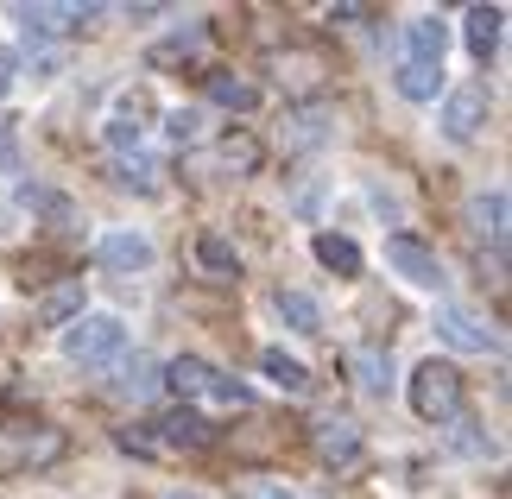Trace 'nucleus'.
Listing matches in <instances>:
<instances>
[{
	"label": "nucleus",
	"instance_id": "nucleus-1",
	"mask_svg": "<svg viewBox=\"0 0 512 499\" xmlns=\"http://www.w3.org/2000/svg\"><path fill=\"white\" fill-rule=\"evenodd\" d=\"M121 354H127V323H121V316H108V310H83V316L64 329V361L83 367V373L114 367Z\"/></svg>",
	"mask_w": 512,
	"mask_h": 499
},
{
	"label": "nucleus",
	"instance_id": "nucleus-2",
	"mask_svg": "<svg viewBox=\"0 0 512 499\" xmlns=\"http://www.w3.org/2000/svg\"><path fill=\"white\" fill-rule=\"evenodd\" d=\"M411 411L424 417V424H456L462 417V373H456V361H437L430 354L424 367H411Z\"/></svg>",
	"mask_w": 512,
	"mask_h": 499
},
{
	"label": "nucleus",
	"instance_id": "nucleus-3",
	"mask_svg": "<svg viewBox=\"0 0 512 499\" xmlns=\"http://www.w3.org/2000/svg\"><path fill=\"white\" fill-rule=\"evenodd\" d=\"M386 266L405 278V285H418V291H449V272H443V259H437V247H424L418 234H392L386 241Z\"/></svg>",
	"mask_w": 512,
	"mask_h": 499
},
{
	"label": "nucleus",
	"instance_id": "nucleus-4",
	"mask_svg": "<svg viewBox=\"0 0 512 499\" xmlns=\"http://www.w3.org/2000/svg\"><path fill=\"white\" fill-rule=\"evenodd\" d=\"M64 455V430L51 424H19L0 436V468H51Z\"/></svg>",
	"mask_w": 512,
	"mask_h": 499
},
{
	"label": "nucleus",
	"instance_id": "nucleus-5",
	"mask_svg": "<svg viewBox=\"0 0 512 499\" xmlns=\"http://www.w3.org/2000/svg\"><path fill=\"white\" fill-rule=\"evenodd\" d=\"M437 335L449 348H462V354H487V348H500V329L494 323H481L475 310H462V304H437Z\"/></svg>",
	"mask_w": 512,
	"mask_h": 499
},
{
	"label": "nucleus",
	"instance_id": "nucleus-6",
	"mask_svg": "<svg viewBox=\"0 0 512 499\" xmlns=\"http://www.w3.org/2000/svg\"><path fill=\"white\" fill-rule=\"evenodd\" d=\"M487 127V89L481 83H462L443 95V133L456 139V146H468V139H481Z\"/></svg>",
	"mask_w": 512,
	"mask_h": 499
},
{
	"label": "nucleus",
	"instance_id": "nucleus-7",
	"mask_svg": "<svg viewBox=\"0 0 512 499\" xmlns=\"http://www.w3.org/2000/svg\"><path fill=\"white\" fill-rule=\"evenodd\" d=\"M95 259H102L108 272H146L152 266V241H146L140 228H114V234L95 241Z\"/></svg>",
	"mask_w": 512,
	"mask_h": 499
},
{
	"label": "nucleus",
	"instance_id": "nucleus-8",
	"mask_svg": "<svg viewBox=\"0 0 512 499\" xmlns=\"http://www.w3.org/2000/svg\"><path fill=\"white\" fill-rule=\"evenodd\" d=\"M102 7H13L19 32L26 38H57V32H76L83 19H95Z\"/></svg>",
	"mask_w": 512,
	"mask_h": 499
},
{
	"label": "nucleus",
	"instance_id": "nucleus-9",
	"mask_svg": "<svg viewBox=\"0 0 512 499\" xmlns=\"http://www.w3.org/2000/svg\"><path fill=\"white\" fill-rule=\"evenodd\" d=\"M146 114H152V95L146 89H133V95H121V102H114V114H108V146H140V133H146Z\"/></svg>",
	"mask_w": 512,
	"mask_h": 499
},
{
	"label": "nucleus",
	"instance_id": "nucleus-10",
	"mask_svg": "<svg viewBox=\"0 0 512 499\" xmlns=\"http://www.w3.org/2000/svg\"><path fill=\"white\" fill-rule=\"evenodd\" d=\"M317 455L336 462V468L361 462V424H354V417H317Z\"/></svg>",
	"mask_w": 512,
	"mask_h": 499
},
{
	"label": "nucleus",
	"instance_id": "nucleus-11",
	"mask_svg": "<svg viewBox=\"0 0 512 499\" xmlns=\"http://www.w3.org/2000/svg\"><path fill=\"white\" fill-rule=\"evenodd\" d=\"M500 32H506V7H468L462 13V38H468V57L487 64L500 51Z\"/></svg>",
	"mask_w": 512,
	"mask_h": 499
},
{
	"label": "nucleus",
	"instance_id": "nucleus-12",
	"mask_svg": "<svg viewBox=\"0 0 512 499\" xmlns=\"http://www.w3.org/2000/svg\"><path fill=\"white\" fill-rule=\"evenodd\" d=\"M443 45H449V26L437 13L405 19V64H443Z\"/></svg>",
	"mask_w": 512,
	"mask_h": 499
},
{
	"label": "nucleus",
	"instance_id": "nucleus-13",
	"mask_svg": "<svg viewBox=\"0 0 512 499\" xmlns=\"http://www.w3.org/2000/svg\"><path fill=\"white\" fill-rule=\"evenodd\" d=\"M159 386H171L177 398H209V386H215V367L203 361V354H177V361H165Z\"/></svg>",
	"mask_w": 512,
	"mask_h": 499
},
{
	"label": "nucleus",
	"instance_id": "nucleus-14",
	"mask_svg": "<svg viewBox=\"0 0 512 499\" xmlns=\"http://www.w3.org/2000/svg\"><path fill=\"white\" fill-rule=\"evenodd\" d=\"M159 436H165V443H171V449H209V443H215V424H209V417H203V411H190V405H177V411L165 417V424H159Z\"/></svg>",
	"mask_w": 512,
	"mask_h": 499
},
{
	"label": "nucleus",
	"instance_id": "nucleus-15",
	"mask_svg": "<svg viewBox=\"0 0 512 499\" xmlns=\"http://www.w3.org/2000/svg\"><path fill=\"white\" fill-rule=\"evenodd\" d=\"M76 316H83V278H64V285H51L38 297V323L45 329H70Z\"/></svg>",
	"mask_w": 512,
	"mask_h": 499
},
{
	"label": "nucleus",
	"instance_id": "nucleus-16",
	"mask_svg": "<svg viewBox=\"0 0 512 499\" xmlns=\"http://www.w3.org/2000/svg\"><path fill=\"white\" fill-rule=\"evenodd\" d=\"M310 253H317V259H323V266L336 272V278H361V266H367V259H361V247H354L348 234H336V228H323L317 241H310Z\"/></svg>",
	"mask_w": 512,
	"mask_h": 499
},
{
	"label": "nucleus",
	"instance_id": "nucleus-17",
	"mask_svg": "<svg viewBox=\"0 0 512 499\" xmlns=\"http://www.w3.org/2000/svg\"><path fill=\"white\" fill-rule=\"evenodd\" d=\"M196 266H203L215 285H228V278H241V253H234L228 234H196Z\"/></svg>",
	"mask_w": 512,
	"mask_h": 499
},
{
	"label": "nucleus",
	"instance_id": "nucleus-18",
	"mask_svg": "<svg viewBox=\"0 0 512 499\" xmlns=\"http://www.w3.org/2000/svg\"><path fill=\"white\" fill-rule=\"evenodd\" d=\"M215 152H222V165H228L234 177H253V171L266 165V146H260V133H247V127L222 133V146H215Z\"/></svg>",
	"mask_w": 512,
	"mask_h": 499
},
{
	"label": "nucleus",
	"instance_id": "nucleus-19",
	"mask_svg": "<svg viewBox=\"0 0 512 499\" xmlns=\"http://www.w3.org/2000/svg\"><path fill=\"white\" fill-rule=\"evenodd\" d=\"M272 310H279V323L298 329V335H317L323 329V304L310 291H279V297H272Z\"/></svg>",
	"mask_w": 512,
	"mask_h": 499
},
{
	"label": "nucleus",
	"instance_id": "nucleus-20",
	"mask_svg": "<svg viewBox=\"0 0 512 499\" xmlns=\"http://www.w3.org/2000/svg\"><path fill=\"white\" fill-rule=\"evenodd\" d=\"M468 215H475V228L494 241V253H506V190H500V184L481 190L475 203H468Z\"/></svg>",
	"mask_w": 512,
	"mask_h": 499
},
{
	"label": "nucleus",
	"instance_id": "nucleus-21",
	"mask_svg": "<svg viewBox=\"0 0 512 499\" xmlns=\"http://www.w3.org/2000/svg\"><path fill=\"white\" fill-rule=\"evenodd\" d=\"M336 133V121H329V108H298L291 114V127H285V146H298V152H310V146H323V139Z\"/></svg>",
	"mask_w": 512,
	"mask_h": 499
},
{
	"label": "nucleus",
	"instance_id": "nucleus-22",
	"mask_svg": "<svg viewBox=\"0 0 512 499\" xmlns=\"http://www.w3.org/2000/svg\"><path fill=\"white\" fill-rule=\"evenodd\" d=\"M114 392H121V398H152V392H159V361H152V354H133V361H121V373H114Z\"/></svg>",
	"mask_w": 512,
	"mask_h": 499
},
{
	"label": "nucleus",
	"instance_id": "nucleus-23",
	"mask_svg": "<svg viewBox=\"0 0 512 499\" xmlns=\"http://www.w3.org/2000/svg\"><path fill=\"white\" fill-rule=\"evenodd\" d=\"M260 373L272 379V386H285V392H310V367L298 361V354H285V348H266L260 354Z\"/></svg>",
	"mask_w": 512,
	"mask_h": 499
},
{
	"label": "nucleus",
	"instance_id": "nucleus-24",
	"mask_svg": "<svg viewBox=\"0 0 512 499\" xmlns=\"http://www.w3.org/2000/svg\"><path fill=\"white\" fill-rule=\"evenodd\" d=\"M209 102H215V108H234V114H253V102H260V89H253L247 76H228V70H215V76H209Z\"/></svg>",
	"mask_w": 512,
	"mask_h": 499
},
{
	"label": "nucleus",
	"instance_id": "nucleus-25",
	"mask_svg": "<svg viewBox=\"0 0 512 499\" xmlns=\"http://www.w3.org/2000/svg\"><path fill=\"white\" fill-rule=\"evenodd\" d=\"M399 95L405 102H437L443 95V64H399Z\"/></svg>",
	"mask_w": 512,
	"mask_h": 499
},
{
	"label": "nucleus",
	"instance_id": "nucleus-26",
	"mask_svg": "<svg viewBox=\"0 0 512 499\" xmlns=\"http://www.w3.org/2000/svg\"><path fill=\"white\" fill-rule=\"evenodd\" d=\"M354 373H361V392H373V398L392 392V361L380 348H354Z\"/></svg>",
	"mask_w": 512,
	"mask_h": 499
},
{
	"label": "nucleus",
	"instance_id": "nucleus-27",
	"mask_svg": "<svg viewBox=\"0 0 512 499\" xmlns=\"http://www.w3.org/2000/svg\"><path fill=\"white\" fill-rule=\"evenodd\" d=\"M279 83H285V89H298V95H310V89H323V64H317L310 51L279 57Z\"/></svg>",
	"mask_w": 512,
	"mask_h": 499
},
{
	"label": "nucleus",
	"instance_id": "nucleus-28",
	"mask_svg": "<svg viewBox=\"0 0 512 499\" xmlns=\"http://www.w3.org/2000/svg\"><path fill=\"white\" fill-rule=\"evenodd\" d=\"M196 45H203V26H184V32H177V38H165V45H152V64H177V57H190Z\"/></svg>",
	"mask_w": 512,
	"mask_h": 499
},
{
	"label": "nucleus",
	"instance_id": "nucleus-29",
	"mask_svg": "<svg viewBox=\"0 0 512 499\" xmlns=\"http://www.w3.org/2000/svg\"><path fill=\"white\" fill-rule=\"evenodd\" d=\"M165 127H171L177 146H190V139L203 133V114H196V108H171V114H165Z\"/></svg>",
	"mask_w": 512,
	"mask_h": 499
},
{
	"label": "nucleus",
	"instance_id": "nucleus-30",
	"mask_svg": "<svg viewBox=\"0 0 512 499\" xmlns=\"http://www.w3.org/2000/svg\"><path fill=\"white\" fill-rule=\"evenodd\" d=\"M114 177H121L127 190H152V184H159V177H152V158H121V171H114Z\"/></svg>",
	"mask_w": 512,
	"mask_h": 499
},
{
	"label": "nucleus",
	"instance_id": "nucleus-31",
	"mask_svg": "<svg viewBox=\"0 0 512 499\" xmlns=\"http://www.w3.org/2000/svg\"><path fill=\"white\" fill-rule=\"evenodd\" d=\"M449 443H456V449H468V455H487V449H494V436L468 430V417H456V424H449Z\"/></svg>",
	"mask_w": 512,
	"mask_h": 499
},
{
	"label": "nucleus",
	"instance_id": "nucleus-32",
	"mask_svg": "<svg viewBox=\"0 0 512 499\" xmlns=\"http://www.w3.org/2000/svg\"><path fill=\"white\" fill-rule=\"evenodd\" d=\"M13 158H19V121L0 114V171H13Z\"/></svg>",
	"mask_w": 512,
	"mask_h": 499
},
{
	"label": "nucleus",
	"instance_id": "nucleus-33",
	"mask_svg": "<svg viewBox=\"0 0 512 499\" xmlns=\"http://www.w3.org/2000/svg\"><path fill=\"white\" fill-rule=\"evenodd\" d=\"M234 499H291V487H279V481H241Z\"/></svg>",
	"mask_w": 512,
	"mask_h": 499
},
{
	"label": "nucleus",
	"instance_id": "nucleus-34",
	"mask_svg": "<svg viewBox=\"0 0 512 499\" xmlns=\"http://www.w3.org/2000/svg\"><path fill=\"white\" fill-rule=\"evenodd\" d=\"M121 449H140V455H152V449H159V443H152L146 430H121Z\"/></svg>",
	"mask_w": 512,
	"mask_h": 499
},
{
	"label": "nucleus",
	"instance_id": "nucleus-35",
	"mask_svg": "<svg viewBox=\"0 0 512 499\" xmlns=\"http://www.w3.org/2000/svg\"><path fill=\"white\" fill-rule=\"evenodd\" d=\"M329 19H336V26H354V19H367V7H329Z\"/></svg>",
	"mask_w": 512,
	"mask_h": 499
},
{
	"label": "nucleus",
	"instance_id": "nucleus-36",
	"mask_svg": "<svg viewBox=\"0 0 512 499\" xmlns=\"http://www.w3.org/2000/svg\"><path fill=\"white\" fill-rule=\"evenodd\" d=\"M7 89H13V57L0 51V95H7Z\"/></svg>",
	"mask_w": 512,
	"mask_h": 499
},
{
	"label": "nucleus",
	"instance_id": "nucleus-37",
	"mask_svg": "<svg viewBox=\"0 0 512 499\" xmlns=\"http://www.w3.org/2000/svg\"><path fill=\"white\" fill-rule=\"evenodd\" d=\"M171 499H209V493H171Z\"/></svg>",
	"mask_w": 512,
	"mask_h": 499
}]
</instances>
